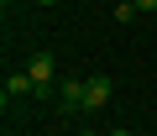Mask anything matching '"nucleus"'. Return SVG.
Here are the masks:
<instances>
[{"label":"nucleus","mask_w":157,"mask_h":136,"mask_svg":"<svg viewBox=\"0 0 157 136\" xmlns=\"http://www.w3.org/2000/svg\"><path fill=\"white\" fill-rule=\"evenodd\" d=\"M26 74H32V84H37L32 100H52V52H37V58L26 63Z\"/></svg>","instance_id":"obj_1"},{"label":"nucleus","mask_w":157,"mask_h":136,"mask_svg":"<svg viewBox=\"0 0 157 136\" xmlns=\"http://www.w3.org/2000/svg\"><path fill=\"white\" fill-rule=\"evenodd\" d=\"M78 136H100V131H78Z\"/></svg>","instance_id":"obj_8"},{"label":"nucleus","mask_w":157,"mask_h":136,"mask_svg":"<svg viewBox=\"0 0 157 136\" xmlns=\"http://www.w3.org/2000/svg\"><path fill=\"white\" fill-rule=\"evenodd\" d=\"M6 6H11V0H6Z\"/></svg>","instance_id":"obj_10"},{"label":"nucleus","mask_w":157,"mask_h":136,"mask_svg":"<svg viewBox=\"0 0 157 136\" xmlns=\"http://www.w3.org/2000/svg\"><path fill=\"white\" fill-rule=\"evenodd\" d=\"M115 21H136V0H121V6H115Z\"/></svg>","instance_id":"obj_5"},{"label":"nucleus","mask_w":157,"mask_h":136,"mask_svg":"<svg viewBox=\"0 0 157 136\" xmlns=\"http://www.w3.org/2000/svg\"><path fill=\"white\" fill-rule=\"evenodd\" d=\"M58 105L63 110H84V79H63L58 84Z\"/></svg>","instance_id":"obj_3"},{"label":"nucleus","mask_w":157,"mask_h":136,"mask_svg":"<svg viewBox=\"0 0 157 136\" xmlns=\"http://www.w3.org/2000/svg\"><path fill=\"white\" fill-rule=\"evenodd\" d=\"M136 11H157V0H136Z\"/></svg>","instance_id":"obj_6"},{"label":"nucleus","mask_w":157,"mask_h":136,"mask_svg":"<svg viewBox=\"0 0 157 136\" xmlns=\"http://www.w3.org/2000/svg\"><path fill=\"white\" fill-rule=\"evenodd\" d=\"M0 94H6V105H11V100H21V94H37V84H32V74L21 68V74H6V89H0Z\"/></svg>","instance_id":"obj_4"},{"label":"nucleus","mask_w":157,"mask_h":136,"mask_svg":"<svg viewBox=\"0 0 157 136\" xmlns=\"http://www.w3.org/2000/svg\"><path fill=\"white\" fill-rule=\"evenodd\" d=\"M105 136H131V131H121V126H115V131H105Z\"/></svg>","instance_id":"obj_7"},{"label":"nucleus","mask_w":157,"mask_h":136,"mask_svg":"<svg viewBox=\"0 0 157 136\" xmlns=\"http://www.w3.org/2000/svg\"><path fill=\"white\" fill-rule=\"evenodd\" d=\"M42 6H52V0H42Z\"/></svg>","instance_id":"obj_9"},{"label":"nucleus","mask_w":157,"mask_h":136,"mask_svg":"<svg viewBox=\"0 0 157 136\" xmlns=\"http://www.w3.org/2000/svg\"><path fill=\"white\" fill-rule=\"evenodd\" d=\"M110 94H115V84H110L105 74L84 79V110H105V105H110Z\"/></svg>","instance_id":"obj_2"}]
</instances>
